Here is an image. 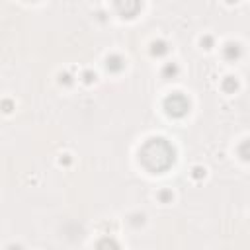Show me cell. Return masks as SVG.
<instances>
[{"label": "cell", "mask_w": 250, "mask_h": 250, "mask_svg": "<svg viewBox=\"0 0 250 250\" xmlns=\"http://www.w3.org/2000/svg\"><path fill=\"white\" fill-rule=\"evenodd\" d=\"M164 146H166V143H162L160 139L146 145V148H145V152H143V158H145V162H146L152 170H160V168H166V166H168V162L162 160V152H160V150H164Z\"/></svg>", "instance_id": "cell-1"}]
</instances>
